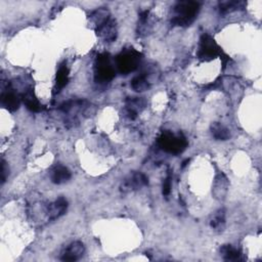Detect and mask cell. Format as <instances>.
Segmentation results:
<instances>
[{
    "instance_id": "2",
    "label": "cell",
    "mask_w": 262,
    "mask_h": 262,
    "mask_svg": "<svg viewBox=\"0 0 262 262\" xmlns=\"http://www.w3.org/2000/svg\"><path fill=\"white\" fill-rule=\"evenodd\" d=\"M196 58L204 62H210L216 58H220L224 60V64L228 60H230V56L224 52L222 48L217 44L215 39L208 34H203L200 38Z\"/></svg>"
},
{
    "instance_id": "4",
    "label": "cell",
    "mask_w": 262,
    "mask_h": 262,
    "mask_svg": "<svg viewBox=\"0 0 262 262\" xmlns=\"http://www.w3.org/2000/svg\"><path fill=\"white\" fill-rule=\"evenodd\" d=\"M142 54L136 50L129 48L123 50L116 56V67L120 74L128 75L134 72L142 62Z\"/></svg>"
},
{
    "instance_id": "12",
    "label": "cell",
    "mask_w": 262,
    "mask_h": 262,
    "mask_svg": "<svg viewBox=\"0 0 262 262\" xmlns=\"http://www.w3.org/2000/svg\"><path fill=\"white\" fill-rule=\"evenodd\" d=\"M69 75H70V71L69 68L67 67V64L66 62L62 64L56 72L54 94H58L64 86H67V84L69 83Z\"/></svg>"
},
{
    "instance_id": "23",
    "label": "cell",
    "mask_w": 262,
    "mask_h": 262,
    "mask_svg": "<svg viewBox=\"0 0 262 262\" xmlns=\"http://www.w3.org/2000/svg\"><path fill=\"white\" fill-rule=\"evenodd\" d=\"M188 162H190V160H188V159H186V161L182 163V168H184V167L188 165Z\"/></svg>"
},
{
    "instance_id": "5",
    "label": "cell",
    "mask_w": 262,
    "mask_h": 262,
    "mask_svg": "<svg viewBox=\"0 0 262 262\" xmlns=\"http://www.w3.org/2000/svg\"><path fill=\"white\" fill-rule=\"evenodd\" d=\"M116 76L115 68L111 60V56L102 52L98 56L94 64V79L96 83L106 84L111 82Z\"/></svg>"
},
{
    "instance_id": "7",
    "label": "cell",
    "mask_w": 262,
    "mask_h": 262,
    "mask_svg": "<svg viewBox=\"0 0 262 262\" xmlns=\"http://www.w3.org/2000/svg\"><path fill=\"white\" fill-rule=\"evenodd\" d=\"M2 104L4 108H6L10 112H16L20 108V102H22V96L18 94L12 88L8 87L6 90H4L2 94Z\"/></svg>"
},
{
    "instance_id": "10",
    "label": "cell",
    "mask_w": 262,
    "mask_h": 262,
    "mask_svg": "<svg viewBox=\"0 0 262 262\" xmlns=\"http://www.w3.org/2000/svg\"><path fill=\"white\" fill-rule=\"evenodd\" d=\"M146 100L142 98H128L126 100V115L129 119H136L138 113L146 106Z\"/></svg>"
},
{
    "instance_id": "9",
    "label": "cell",
    "mask_w": 262,
    "mask_h": 262,
    "mask_svg": "<svg viewBox=\"0 0 262 262\" xmlns=\"http://www.w3.org/2000/svg\"><path fill=\"white\" fill-rule=\"evenodd\" d=\"M85 252V247L81 242H73L67 248H66L60 256L62 261H77L80 259Z\"/></svg>"
},
{
    "instance_id": "20",
    "label": "cell",
    "mask_w": 262,
    "mask_h": 262,
    "mask_svg": "<svg viewBox=\"0 0 262 262\" xmlns=\"http://www.w3.org/2000/svg\"><path fill=\"white\" fill-rule=\"evenodd\" d=\"M226 224V212L224 209L220 210L216 215L213 217V220L210 222V226L212 228L217 230H222Z\"/></svg>"
},
{
    "instance_id": "13",
    "label": "cell",
    "mask_w": 262,
    "mask_h": 262,
    "mask_svg": "<svg viewBox=\"0 0 262 262\" xmlns=\"http://www.w3.org/2000/svg\"><path fill=\"white\" fill-rule=\"evenodd\" d=\"M20 96H22V102L25 104V106H27L29 111L33 113H39L43 111V106L38 100V98L35 96L32 90H28L24 94H22Z\"/></svg>"
},
{
    "instance_id": "21",
    "label": "cell",
    "mask_w": 262,
    "mask_h": 262,
    "mask_svg": "<svg viewBox=\"0 0 262 262\" xmlns=\"http://www.w3.org/2000/svg\"><path fill=\"white\" fill-rule=\"evenodd\" d=\"M171 188H172V176H171V173H168L167 178H165L163 182V190H162L163 194L169 196V194L171 192Z\"/></svg>"
},
{
    "instance_id": "6",
    "label": "cell",
    "mask_w": 262,
    "mask_h": 262,
    "mask_svg": "<svg viewBox=\"0 0 262 262\" xmlns=\"http://www.w3.org/2000/svg\"><path fill=\"white\" fill-rule=\"evenodd\" d=\"M148 184V178L144 176V173L136 172L134 173L132 176H129L124 182L122 184L121 190L126 192H131L134 190H140L142 186H146Z\"/></svg>"
},
{
    "instance_id": "11",
    "label": "cell",
    "mask_w": 262,
    "mask_h": 262,
    "mask_svg": "<svg viewBox=\"0 0 262 262\" xmlns=\"http://www.w3.org/2000/svg\"><path fill=\"white\" fill-rule=\"evenodd\" d=\"M68 209V201L62 196L56 200L54 203H50L48 206V215L50 220H56L60 216H62Z\"/></svg>"
},
{
    "instance_id": "22",
    "label": "cell",
    "mask_w": 262,
    "mask_h": 262,
    "mask_svg": "<svg viewBox=\"0 0 262 262\" xmlns=\"http://www.w3.org/2000/svg\"><path fill=\"white\" fill-rule=\"evenodd\" d=\"M8 176V167L6 165V162L2 160V184L6 182Z\"/></svg>"
},
{
    "instance_id": "19",
    "label": "cell",
    "mask_w": 262,
    "mask_h": 262,
    "mask_svg": "<svg viewBox=\"0 0 262 262\" xmlns=\"http://www.w3.org/2000/svg\"><path fill=\"white\" fill-rule=\"evenodd\" d=\"M245 2H220V10L222 14H228L232 12L244 8Z\"/></svg>"
},
{
    "instance_id": "17",
    "label": "cell",
    "mask_w": 262,
    "mask_h": 262,
    "mask_svg": "<svg viewBox=\"0 0 262 262\" xmlns=\"http://www.w3.org/2000/svg\"><path fill=\"white\" fill-rule=\"evenodd\" d=\"M110 18H111L110 12H108V10H106L104 8H100L98 10H96L90 16V20L94 24L96 29L98 28L100 26H102V24H104Z\"/></svg>"
},
{
    "instance_id": "1",
    "label": "cell",
    "mask_w": 262,
    "mask_h": 262,
    "mask_svg": "<svg viewBox=\"0 0 262 262\" xmlns=\"http://www.w3.org/2000/svg\"><path fill=\"white\" fill-rule=\"evenodd\" d=\"M201 6L196 2H178L174 6L176 16L171 20L172 26L188 27L190 26L196 18Z\"/></svg>"
},
{
    "instance_id": "16",
    "label": "cell",
    "mask_w": 262,
    "mask_h": 262,
    "mask_svg": "<svg viewBox=\"0 0 262 262\" xmlns=\"http://www.w3.org/2000/svg\"><path fill=\"white\" fill-rule=\"evenodd\" d=\"M211 134L216 140H228L230 138V130L220 122H214L211 125Z\"/></svg>"
},
{
    "instance_id": "3",
    "label": "cell",
    "mask_w": 262,
    "mask_h": 262,
    "mask_svg": "<svg viewBox=\"0 0 262 262\" xmlns=\"http://www.w3.org/2000/svg\"><path fill=\"white\" fill-rule=\"evenodd\" d=\"M158 146L168 154L180 155L188 148V142L182 134H174L165 130L158 138Z\"/></svg>"
},
{
    "instance_id": "8",
    "label": "cell",
    "mask_w": 262,
    "mask_h": 262,
    "mask_svg": "<svg viewBox=\"0 0 262 262\" xmlns=\"http://www.w3.org/2000/svg\"><path fill=\"white\" fill-rule=\"evenodd\" d=\"M96 35L106 42H113L117 39V26L116 22L111 18L104 24L96 29Z\"/></svg>"
},
{
    "instance_id": "14",
    "label": "cell",
    "mask_w": 262,
    "mask_h": 262,
    "mask_svg": "<svg viewBox=\"0 0 262 262\" xmlns=\"http://www.w3.org/2000/svg\"><path fill=\"white\" fill-rule=\"evenodd\" d=\"M71 171L64 166H56L52 172V182L56 184H62L70 180Z\"/></svg>"
},
{
    "instance_id": "18",
    "label": "cell",
    "mask_w": 262,
    "mask_h": 262,
    "mask_svg": "<svg viewBox=\"0 0 262 262\" xmlns=\"http://www.w3.org/2000/svg\"><path fill=\"white\" fill-rule=\"evenodd\" d=\"M150 83L148 80V75L146 73L136 76V78L132 79V81H131V87H132V90H136V92H146L150 88Z\"/></svg>"
},
{
    "instance_id": "15",
    "label": "cell",
    "mask_w": 262,
    "mask_h": 262,
    "mask_svg": "<svg viewBox=\"0 0 262 262\" xmlns=\"http://www.w3.org/2000/svg\"><path fill=\"white\" fill-rule=\"evenodd\" d=\"M222 256L226 261H243V253L236 248H234L232 245H224L220 248Z\"/></svg>"
}]
</instances>
